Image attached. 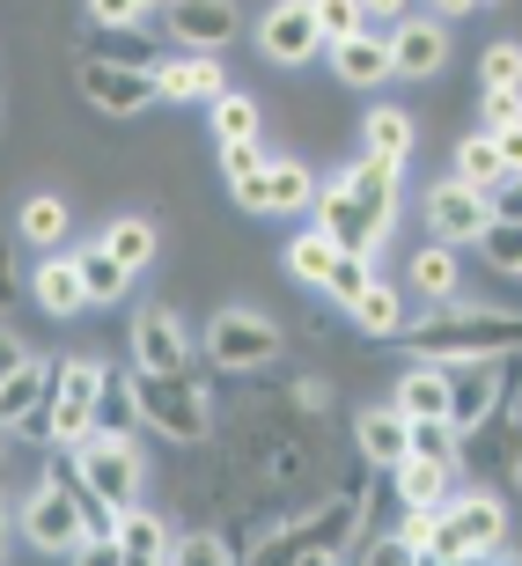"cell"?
Segmentation results:
<instances>
[{
  "label": "cell",
  "mask_w": 522,
  "mask_h": 566,
  "mask_svg": "<svg viewBox=\"0 0 522 566\" xmlns=\"http://www.w3.org/2000/svg\"><path fill=\"white\" fill-rule=\"evenodd\" d=\"M493 213H508V221H522V177H508V185H493Z\"/></svg>",
  "instance_id": "obj_50"
},
{
  "label": "cell",
  "mask_w": 522,
  "mask_h": 566,
  "mask_svg": "<svg viewBox=\"0 0 522 566\" xmlns=\"http://www.w3.org/2000/svg\"><path fill=\"white\" fill-rule=\"evenodd\" d=\"M74 265H82L88 310H104V302H118V294L133 287V265H126V258H111V251H104V235H96V243H74Z\"/></svg>",
  "instance_id": "obj_26"
},
{
  "label": "cell",
  "mask_w": 522,
  "mask_h": 566,
  "mask_svg": "<svg viewBox=\"0 0 522 566\" xmlns=\"http://www.w3.org/2000/svg\"><path fill=\"white\" fill-rule=\"evenodd\" d=\"M441 15H471V8H486V0H435Z\"/></svg>",
  "instance_id": "obj_52"
},
{
  "label": "cell",
  "mask_w": 522,
  "mask_h": 566,
  "mask_svg": "<svg viewBox=\"0 0 522 566\" xmlns=\"http://www.w3.org/2000/svg\"><path fill=\"white\" fill-rule=\"evenodd\" d=\"M104 382L111 368L96 354H74V360H52V398H44V412H52V449H82L88 434H96V405H104Z\"/></svg>",
  "instance_id": "obj_5"
},
{
  "label": "cell",
  "mask_w": 522,
  "mask_h": 566,
  "mask_svg": "<svg viewBox=\"0 0 522 566\" xmlns=\"http://www.w3.org/2000/svg\"><path fill=\"white\" fill-rule=\"evenodd\" d=\"M354 552H368L376 566H405V559H413V545H405V537H376V545H354Z\"/></svg>",
  "instance_id": "obj_46"
},
{
  "label": "cell",
  "mask_w": 522,
  "mask_h": 566,
  "mask_svg": "<svg viewBox=\"0 0 522 566\" xmlns=\"http://www.w3.org/2000/svg\"><path fill=\"white\" fill-rule=\"evenodd\" d=\"M479 251H486V265H493V273H515L522 280V221L493 213V221H486V235H479Z\"/></svg>",
  "instance_id": "obj_35"
},
{
  "label": "cell",
  "mask_w": 522,
  "mask_h": 566,
  "mask_svg": "<svg viewBox=\"0 0 522 566\" xmlns=\"http://www.w3.org/2000/svg\"><path fill=\"white\" fill-rule=\"evenodd\" d=\"M155 8H169V0H155Z\"/></svg>",
  "instance_id": "obj_56"
},
{
  "label": "cell",
  "mask_w": 522,
  "mask_h": 566,
  "mask_svg": "<svg viewBox=\"0 0 522 566\" xmlns=\"http://www.w3.org/2000/svg\"><path fill=\"white\" fill-rule=\"evenodd\" d=\"M508 360L515 354H463V360H449V427H479L486 412H501V398H508Z\"/></svg>",
  "instance_id": "obj_9"
},
{
  "label": "cell",
  "mask_w": 522,
  "mask_h": 566,
  "mask_svg": "<svg viewBox=\"0 0 522 566\" xmlns=\"http://www.w3.org/2000/svg\"><path fill=\"white\" fill-rule=\"evenodd\" d=\"M177 559L185 566H221V559H236V545H221L213 530H199V537H177Z\"/></svg>",
  "instance_id": "obj_45"
},
{
  "label": "cell",
  "mask_w": 522,
  "mask_h": 566,
  "mask_svg": "<svg viewBox=\"0 0 522 566\" xmlns=\"http://www.w3.org/2000/svg\"><path fill=\"white\" fill-rule=\"evenodd\" d=\"M111 537H118V552H126V566H169L177 559V537H169V523L163 515H147L140 501L111 523Z\"/></svg>",
  "instance_id": "obj_21"
},
{
  "label": "cell",
  "mask_w": 522,
  "mask_h": 566,
  "mask_svg": "<svg viewBox=\"0 0 522 566\" xmlns=\"http://www.w3.org/2000/svg\"><path fill=\"white\" fill-rule=\"evenodd\" d=\"M8 530H15V523H8V507H0V552H8Z\"/></svg>",
  "instance_id": "obj_53"
},
{
  "label": "cell",
  "mask_w": 522,
  "mask_h": 566,
  "mask_svg": "<svg viewBox=\"0 0 522 566\" xmlns=\"http://www.w3.org/2000/svg\"><path fill=\"white\" fill-rule=\"evenodd\" d=\"M493 147H501L508 177H522V126H501V133H493Z\"/></svg>",
  "instance_id": "obj_48"
},
{
  "label": "cell",
  "mask_w": 522,
  "mask_h": 566,
  "mask_svg": "<svg viewBox=\"0 0 522 566\" xmlns=\"http://www.w3.org/2000/svg\"><path fill=\"white\" fill-rule=\"evenodd\" d=\"M133 398H140V420L155 427L163 441H207L213 434V398L207 376L185 368V376H155V368H133Z\"/></svg>",
  "instance_id": "obj_3"
},
{
  "label": "cell",
  "mask_w": 522,
  "mask_h": 566,
  "mask_svg": "<svg viewBox=\"0 0 522 566\" xmlns=\"http://www.w3.org/2000/svg\"><path fill=\"white\" fill-rule=\"evenodd\" d=\"M221 177H229V191H243V185L265 177V147H258V133L251 140H221Z\"/></svg>",
  "instance_id": "obj_38"
},
{
  "label": "cell",
  "mask_w": 522,
  "mask_h": 566,
  "mask_svg": "<svg viewBox=\"0 0 522 566\" xmlns=\"http://www.w3.org/2000/svg\"><path fill=\"white\" fill-rule=\"evenodd\" d=\"M457 177H471L479 191L508 185V163H501V147H493V133H471V140L457 147Z\"/></svg>",
  "instance_id": "obj_34"
},
{
  "label": "cell",
  "mask_w": 522,
  "mask_h": 566,
  "mask_svg": "<svg viewBox=\"0 0 522 566\" xmlns=\"http://www.w3.org/2000/svg\"><path fill=\"white\" fill-rule=\"evenodd\" d=\"M44 398H52V360H15V376L0 382V427L15 441H38V449H52V412H44Z\"/></svg>",
  "instance_id": "obj_10"
},
{
  "label": "cell",
  "mask_w": 522,
  "mask_h": 566,
  "mask_svg": "<svg viewBox=\"0 0 522 566\" xmlns=\"http://www.w3.org/2000/svg\"><path fill=\"white\" fill-rule=\"evenodd\" d=\"M213 133H221V140H251L258 133V104L243 88H221V96H213Z\"/></svg>",
  "instance_id": "obj_37"
},
{
  "label": "cell",
  "mask_w": 522,
  "mask_h": 566,
  "mask_svg": "<svg viewBox=\"0 0 522 566\" xmlns=\"http://www.w3.org/2000/svg\"><path fill=\"white\" fill-rule=\"evenodd\" d=\"M361 8H368V15H390V22H397L405 8H413V0H361Z\"/></svg>",
  "instance_id": "obj_51"
},
{
  "label": "cell",
  "mask_w": 522,
  "mask_h": 566,
  "mask_svg": "<svg viewBox=\"0 0 522 566\" xmlns=\"http://www.w3.org/2000/svg\"><path fill=\"white\" fill-rule=\"evenodd\" d=\"M30 302H38L44 316H74V310H88L82 265H74V258H44L38 273H30Z\"/></svg>",
  "instance_id": "obj_25"
},
{
  "label": "cell",
  "mask_w": 522,
  "mask_h": 566,
  "mask_svg": "<svg viewBox=\"0 0 522 566\" xmlns=\"http://www.w3.org/2000/svg\"><path fill=\"white\" fill-rule=\"evenodd\" d=\"M361 523H368V501H361V485H338V493H324L316 507L288 515V523L272 530L265 545H251V559H265V566H324V559H354Z\"/></svg>",
  "instance_id": "obj_1"
},
{
  "label": "cell",
  "mask_w": 522,
  "mask_h": 566,
  "mask_svg": "<svg viewBox=\"0 0 522 566\" xmlns=\"http://www.w3.org/2000/svg\"><path fill=\"white\" fill-rule=\"evenodd\" d=\"M316 207V185L302 163H265V213H302Z\"/></svg>",
  "instance_id": "obj_31"
},
{
  "label": "cell",
  "mask_w": 522,
  "mask_h": 566,
  "mask_svg": "<svg viewBox=\"0 0 522 566\" xmlns=\"http://www.w3.org/2000/svg\"><path fill=\"white\" fill-rule=\"evenodd\" d=\"M155 0H88V15L104 22V30H140V15Z\"/></svg>",
  "instance_id": "obj_44"
},
{
  "label": "cell",
  "mask_w": 522,
  "mask_h": 566,
  "mask_svg": "<svg viewBox=\"0 0 522 566\" xmlns=\"http://www.w3.org/2000/svg\"><path fill=\"white\" fill-rule=\"evenodd\" d=\"M441 60H449V30L427 22V15H397V30H390V66L397 74H405V82H435Z\"/></svg>",
  "instance_id": "obj_17"
},
{
  "label": "cell",
  "mask_w": 522,
  "mask_h": 566,
  "mask_svg": "<svg viewBox=\"0 0 522 566\" xmlns=\"http://www.w3.org/2000/svg\"><path fill=\"white\" fill-rule=\"evenodd\" d=\"M457 463L479 471V479H501V485H522V420L515 412H486L479 427L457 434Z\"/></svg>",
  "instance_id": "obj_11"
},
{
  "label": "cell",
  "mask_w": 522,
  "mask_h": 566,
  "mask_svg": "<svg viewBox=\"0 0 522 566\" xmlns=\"http://www.w3.org/2000/svg\"><path fill=\"white\" fill-rule=\"evenodd\" d=\"M133 368H155V376H185V368H199L185 324H177L163 302H147V310L133 316Z\"/></svg>",
  "instance_id": "obj_15"
},
{
  "label": "cell",
  "mask_w": 522,
  "mask_h": 566,
  "mask_svg": "<svg viewBox=\"0 0 522 566\" xmlns=\"http://www.w3.org/2000/svg\"><path fill=\"white\" fill-rule=\"evenodd\" d=\"M258 52H265L272 66H310L316 52H324L316 0H280V8H265V22H258Z\"/></svg>",
  "instance_id": "obj_12"
},
{
  "label": "cell",
  "mask_w": 522,
  "mask_h": 566,
  "mask_svg": "<svg viewBox=\"0 0 522 566\" xmlns=\"http://www.w3.org/2000/svg\"><path fill=\"white\" fill-rule=\"evenodd\" d=\"M390 405L405 412V420H449V360H419V368H405L390 390Z\"/></svg>",
  "instance_id": "obj_22"
},
{
  "label": "cell",
  "mask_w": 522,
  "mask_h": 566,
  "mask_svg": "<svg viewBox=\"0 0 522 566\" xmlns=\"http://www.w3.org/2000/svg\"><path fill=\"white\" fill-rule=\"evenodd\" d=\"M155 88H163V104H213L229 82L213 52H177V60H155Z\"/></svg>",
  "instance_id": "obj_18"
},
{
  "label": "cell",
  "mask_w": 522,
  "mask_h": 566,
  "mask_svg": "<svg viewBox=\"0 0 522 566\" xmlns=\"http://www.w3.org/2000/svg\"><path fill=\"white\" fill-rule=\"evenodd\" d=\"M133 420H140L133 376H111V382H104V405H96V427H104V434H133Z\"/></svg>",
  "instance_id": "obj_36"
},
{
  "label": "cell",
  "mask_w": 522,
  "mask_h": 566,
  "mask_svg": "<svg viewBox=\"0 0 522 566\" xmlns=\"http://www.w3.org/2000/svg\"><path fill=\"white\" fill-rule=\"evenodd\" d=\"M74 471H82V485L111 507V515H126V507L140 501V479H147L133 434H104V427H96V434L74 449Z\"/></svg>",
  "instance_id": "obj_7"
},
{
  "label": "cell",
  "mask_w": 522,
  "mask_h": 566,
  "mask_svg": "<svg viewBox=\"0 0 522 566\" xmlns=\"http://www.w3.org/2000/svg\"><path fill=\"white\" fill-rule=\"evenodd\" d=\"M15 243H22V235L0 229V302H15Z\"/></svg>",
  "instance_id": "obj_47"
},
{
  "label": "cell",
  "mask_w": 522,
  "mask_h": 566,
  "mask_svg": "<svg viewBox=\"0 0 522 566\" xmlns=\"http://www.w3.org/2000/svg\"><path fill=\"white\" fill-rule=\"evenodd\" d=\"M316 229L332 235L338 251H361V258H376V243H383V229L368 221V207H361V191L346 185V177L316 185Z\"/></svg>",
  "instance_id": "obj_16"
},
{
  "label": "cell",
  "mask_w": 522,
  "mask_h": 566,
  "mask_svg": "<svg viewBox=\"0 0 522 566\" xmlns=\"http://www.w3.org/2000/svg\"><path fill=\"white\" fill-rule=\"evenodd\" d=\"M368 280H376V273H368V258H361V251H338V265H332V280H324V294H332L338 310H346V302H361V287H368Z\"/></svg>",
  "instance_id": "obj_39"
},
{
  "label": "cell",
  "mask_w": 522,
  "mask_h": 566,
  "mask_svg": "<svg viewBox=\"0 0 522 566\" xmlns=\"http://www.w3.org/2000/svg\"><path fill=\"white\" fill-rule=\"evenodd\" d=\"M155 243H163V235H155V221H147V213H118V221L104 229V251L126 258L133 273H147V265H155Z\"/></svg>",
  "instance_id": "obj_30"
},
{
  "label": "cell",
  "mask_w": 522,
  "mask_h": 566,
  "mask_svg": "<svg viewBox=\"0 0 522 566\" xmlns=\"http://www.w3.org/2000/svg\"><path fill=\"white\" fill-rule=\"evenodd\" d=\"M486 221H493V191H479L471 177H449V185L427 191V229L441 243H479Z\"/></svg>",
  "instance_id": "obj_14"
},
{
  "label": "cell",
  "mask_w": 522,
  "mask_h": 566,
  "mask_svg": "<svg viewBox=\"0 0 522 566\" xmlns=\"http://www.w3.org/2000/svg\"><path fill=\"white\" fill-rule=\"evenodd\" d=\"M163 30L177 52H221V44H236L243 15H236V0H169Z\"/></svg>",
  "instance_id": "obj_13"
},
{
  "label": "cell",
  "mask_w": 522,
  "mask_h": 566,
  "mask_svg": "<svg viewBox=\"0 0 522 566\" xmlns=\"http://www.w3.org/2000/svg\"><path fill=\"white\" fill-rule=\"evenodd\" d=\"M8 441H15V434H8V427H0V471H8Z\"/></svg>",
  "instance_id": "obj_54"
},
{
  "label": "cell",
  "mask_w": 522,
  "mask_h": 566,
  "mask_svg": "<svg viewBox=\"0 0 522 566\" xmlns=\"http://www.w3.org/2000/svg\"><path fill=\"white\" fill-rule=\"evenodd\" d=\"M501 537H508V507H501V493H449V507H441V530H435V552H427V559H435V566L508 559Z\"/></svg>",
  "instance_id": "obj_4"
},
{
  "label": "cell",
  "mask_w": 522,
  "mask_h": 566,
  "mask_svg": "<svg viewBox=\"0 0 522 566\" xmlns=\"http://www.w3.org/2000/svg\"><path fill=\"white\" fill-rule=\"evenodd\" d=\"M316 30H324V44H338L354 30H368V8L361 0H316Z\"/></svg>",
  "instance_id": "obj_40"
},
{
  "label": "cell",
  "mask_w": 522,
  "mask_h": 566,
  "mask_svg": "<svg viewBox=\"0 0 522 566\" xmlns=\"http://www.w3.org/2000/svg\"><path fill=\"white\" fill-rule=\"evenodd\" d=\"M332 265H338V243H332L324 229H310V235H294V243H288V273H294V280L324 287V280H332Z\"/></svg>",
  "instance_id": "obj_33"
},
{
  "label": "cell",
  "mask_w": 522,
  "mask_h": 566,
  "mask_svg": "<svg viewBox=\"0 0 522 566\" xmlns=\"http://www.w3.org/2000/svg\"><path fill=\"white\" fill-rule=\"evenodd\" d=\"M479 118H486V133L522 126V88H486V96H479Z\"/></svg>",
  "instance_id": "obj_42"
},
{
  "label": "cell",
  "mask_w": 522,
  "mask_h": 566,
  "mask_svg": "<svg viewBox=\"0 0 522 566\" xmlns=\"http://www.w3.org/2000/svg\"><path fill=\"white\" fill-rule=\"evenodd\" d=\"M15 235H22V243H66V199H52V191H38V199H22V213H15Z\"/></svg>",
  "instance_id": "obj_32"
},
{
  "label": "cell",
  "mask_w": 522,
  "mask_h": 566,
  "mask_svg": "<svg viewBox=\"0 0 522 566\" xmlns=\"http://www.w3.org/2000/svg\"><path fill=\"white\" fill-rule=\"evenodd\" d=\"M390 479H397V501L405 507H449V493H457V463H441V457H405V463H390Z\"/></svg>",
  "instance_id": "obj_23"
},
{
  "label": "cell",
  "mask_w": 522,
  "mask_h": 566,
  "mask_svg": "<svg viewBox=\"0 0 522 566\" xmlns=\"http://www.w3.org/2000/svg\"><path fill=\"white\" fill-rule=\"evenodd\" d=\"M15 360H30V346H22V338L8 332V324H0V382L15 376Z\"/></svg>",
  "instance_id": "obj_49"
},
{
  "label": "cell",
  "mask_w": 522,
  "mask_h": 566,
  "mask_svg": "<svg viewBox=\"0 0 522 566\" xmlns=\"http://www.w3.org/2000/svg\"><path fill=\"white\" fill-rule=\"evenodd\" d=\"M397 169L405 163H383V155H368V147H361V163L346 169V185L361 191V207H368V221H376L383 235H390V221H397Z\"/></svg>",
  "instance_id": "obj_24"
},
{
  "label": "cell",
  "mask_w": 522,
  "mask_h": 566,
  "mask_svg": "<svg viewBox=\"0 0 522 566\" xmlns=\"http://www.w3.org/2000/svg\"><path fill=\"white\" fill-rule=\"evenodd\" d=\"M74 88H82V104L104 111V118H140L147 104H163L155 66L111 60V52H82V60H74Z\"/></svg>",
  "instance_id": "obj_6"
},
{
  "label": "cell",
  "mask_w": 522,
  "mask_h": 566,
  "mask_svg": "<svg viewBox=\"0 0 522 566\" xmlns=\"http://www.w3.org/2000/svg\"><path fill=\"white\" fill-rule=\"evenodd\" d=\"M368 155H383V163H413V147H419V126H413V111H397V104H383V111H368Z\"/></svg>",
  "instance_id": "obj_28"
},
{
  "label": "cell",
  "mask_w": 522,
  "mask_h": 566,
  "mask_svg": "<svg viewBox=\"0 0 522 566\" xmlns=\"http://www.w3.org/2000/svg\"><path fill=\"white\" fill-rule=\"evenodd\" d=\"M324 52H332V74H338L346 88H383V82L397 74V66H390V38H368V30L324 44Z\"/></svg>",
  "instance_id": "obj_20"
},
{
  "label": "cell",
  "mask_w": 522,
  "mask_h": 566,
  "mask_svg": "<svg viewBox=\"0 0 522 566\" xmlns=\"http://www.w3.org/2000/svg\"><path fill=\"white\" fill-rule=\"evenodd\" d=\"M346 316H354L368 338H397V332H405V294L383 287V280H368V287H361V302H346Z\"/></svg>",
  "instance_id": "obj_29"
},
{
  "label": "cell",
  "mask_w": 522,
  "mask_h": 566,
  "mask_svg": "<svg viewBox=\"0 0 522 566\" xmlns=\"http://www.w3.org/2000/svg\"><path fill=\"white\" fill-rule=\"evenodd\" d=\"M405 287L427 294V302H457V243H419L413 265H405Z\"/></svg>",
  "instance_id": "obj_27"
},
{
  "label": "cell",
  "mask_w": 522,
  "mask_h": 566,
  "mask_svg": "<svg viewBox=\"0 0 522 566\" xmlns=\"http://www.w3.org/2000/svg\"><path fill=\"white\" fill-rule=\"evenodd\" d=\"M413 360H463V354H522V316L508 310H441L427 324H405Z\"/></svg>",
  "instance_id": "obj_2"
},
{
  "label": "cell",
  "mask_w": 522,
  "mask_h": 566,
  "mask_svg": "<svg viewBox=\"0 0 522 566\" xmlns=\"http://www.w3.org/2000/svg\"><path fill=\"white\" fill-rule=\"evenodd\" d=\"M479 82L486 88H522V44H493L479 60Z\"/></svg>",
  "instance_id": "obj_41"
},
{
  "label": "cell",
  "mask_w": 522,
  "mask_h": 566,
  "mask_svg": "<svg viewBox=\"0 0 522 566\" xmlns=\"http://www.w3.org/2000/svg\"><path fill=\"white\" fill-rule=\"evenodd\" d=\"M354 449L376 463V471H390V463L413 457V420H405L397 405H368V412L354 420Z\"/></svg>",
  "instance_id": "obj_19"
},
{
  "label": "cell",
  "mask_w": 522,
  "mask_h": 566,
  "mask_svg": "<svg viewBox=\"0 0 522 566\" xmlns=\"http://www.w3.org/2000/svg\"><path fill=\"white\" fill-rule=\"evenodd\" d=\"M413 449H419V457L457 463V427H449V420H413Z\"/></svg>",
  "instance_id": "obj_43"
},
{
  "label": "cell",
  "mask_w": 522,
  "mask_h": 566,
  "mask_svg": "<svg viewBox=\"0 0 522 566\" xmlns=\"http://www.w3.org/2000/svg\"><path fill=\"white\" fill-rule=\"evenodd\" d=\"M486 8H501V0H486Z\"/></svg>",
  "instance_id": "obj_55"
},
{
  "label": "cell",
  "mask_w": 522,
  "mask_h": 566,
  "mask_svg": "<svg viewBox=\"0 0 522 566\" xmlns=\"http://www.w3.org/2000/svg\"><path fill=\"white\" fill-rule=\"evenodd\" d=\"M272 360H280V324H272V316L221 310L207 324V368H221V376H258Z\"/></svg>",
  "instance_id": "obj_8"
}]
</instances>
